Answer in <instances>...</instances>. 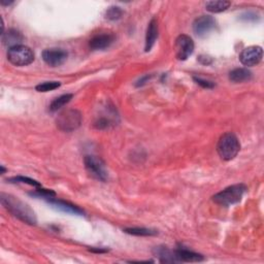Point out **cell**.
<instances>
[{
  "label": "cell",
  "mask_w": 264,
  "mask_h": 264,
  "mask_svg": "<svg viewBox=\"0 0 264 264\" xmlns=\"http://www.w3.org/2000/svg\"><path fill=\"white\" fill-rule=\"evenodd\" d=\"M1 203L10 214L14 215L21 221L30 225L36 224V217L34 212L31 210L28 204L21 201L19 198L2 193Z\"/></svg>",
  "instance_id": "cell-1"
},
{
  "label": "cell",
  "mask_w": 264,
  "mask_h": 264,
  "mask_svg": "<svg viewBox=\"0 0 264 264\" xmlns=\"http://www.w3.org/2000/svg\"><path fill=\"white\" fill-rule=\"evenodd\" d=\"M240 150L239 140L232 132H227L219 139L217 151L219 156L225 161H230L236 157Z\"/></svg>",
  "instance_id": "cell-2"
},
{
  "label": "cell",
  "mask_w": 264,
  "mask_h": 264,
  "mask_svg": "<svg viewBox=\"0 0 264 264\" xmlns=\"http://www.w3.org/2000/svg\"><path fill=\"white\" fill-rule=\"evenodd\" d=\"M247 191V186L244 184H236L227 187L223 191L213 196V200L220 205L230 206L239 202Z\"/></svg>",
  "instance_id": "cell-3"
},
{
  "label": "cell",
  "mask_w": 264,
  "mask_h": 264,
  "mask_svg": "<svg viewBox=\"0 0 264 264\" xmlns=\"http://www.w3.org/2000/svg\"><path fill=\"white\" fill-rule=\"evenodd\" d=\"M82 114L76 109H67L62 112L57 120V127L64 132H72L78 129L82 124Z\"/></svg>",
  "instance_id": "cell-4"
},
{
  "label": "cell",
  "mask_w": 264,
  "mask_h": 264,
  "mask_svg": "<svg viewBox=\"0 0 264 264\" xmlns=\"http://www.w3.org/2000/svg\"><path fill=\"white\" fill-rule=\"evenodd\" d=\"M8 61L16 66H26L34 61V53L26 46H17L8 49Z\"/></svg>",
  "instance_id": "cell-5"
},
{
  "label": "cell",
  "mask_w": 264,
  "mask_h": 264,
  "mask_svg": "<svg viewBox=\"0 0 264 264\" xmlns=\"http://www.w3.org/2000/svg\"><path fill=\"white\" fill-rule=\"evenodd\" d=\"M85 167L90 175L96 180L105 182L107 180V170L105 167V163L97 156L88 155L84 159Z\"/></svg>",
  "instance_id": "cell-6"
},
{
  "label": "cell",
  "mask_w": 264,
  "mask_h": 264,
  "mask_svg": "<svg viewBox=\"0 0 264 264\" xmlns=\"http://www.w3.org/2000/svg\"><path fill=\"white\" fill-rule=\"evenodd\" d=\"M263 58V50L259 46H251L243 50L239 55L240 63L251 67L261 62Z\"/></svg>",
  "instance_id": "cell-7"
},
{
  "label": "cell",
  "mask_w": 264,
  "mask_h": 264,
  "mask_svg": "<svg viewBox=\"0 0 264 264\" xmlns=\"http://www.w3.org/2000/svg\"><path fill=\"white\" fill-rule=\"evenodd\" d=\"M194 52V42L188 35L182 34L175 40V55L179 60L185 61Z\"/></svg>",
  "instance_id": "cell-8"
},
{
  "label": "cell",
  "mask_w": 264,
  "mask_h": 264,
  "mask_svg": "<svg viewBox=\"0 0 264 264\" xmlns=\"http://www.w3.org/2000/svg\"><path fill=\"white\" fill-rule=\"evenodd\" d=\"M216 20L212 16H201L193 23V31L197 36L204 37L215 29Z\"/></svg>",
  "instance_id": "cell-9"
},
{
  "label": "cell",
  "mask_w": 264,
  "mask_h": 264,
  "mask_svg": "<svg viewBox=\"0 0 264 264\" xmlns=\"http://www.w3.org/2000/svg\"><path fill=\"white\" fill-rule=\"evenodd\" d=\"M68 57V54L63 49H47L42 52V59L49 66L57 67L62 65Z\"/></svg>",
  "instance_id": "cell-10"
},
{
  "label": "cell",
  "mask_w": 264,
  "mask_h": 264,
  "mask_svg": "<svg viewBox=\"0 0 264 264\" xmlns=\"http://www.w3.org/2000/svg\"><path fill=\"white\" fill-rule=\"evenodd\" d=\"M116 40L113 33H101L92 37L89 41V47L92 51H102L108 49Z\"/></svg>",
  "instance_id": "cell-11"
},
{
  "label": "cell",
  "mask_w": 264,
  "mask_h": 264,
  "mask_svg": "<svg viewBox=\"0 0 264 264\" xmlns=\"http://www.w3.org/2000/svg\"><path fill=\"white\" fill-rule=\"evenodd\" d=\"M54 208H56L58 211H61L66 214L70 215H76V216H85V212L80 208L79 206H76L70 202L60 200V199H55V198H51V199L47 200Z\"/></svg>",
  "instance_id": "cell-12"
},
{
  "label": "cell",
  "mask_w": 264,
  "mask_h": 264,
  "mask_svg": "<svg viewBox=\"0 0 264 264\" xmlns=\"http://www.w3.org/2000/svg\"><path fill=\"white\" fill-rule=\"evenodd\" d=\"M174 262H200L203 256L186 249H178L172 252Z\"/></svg>",
  "instance_id": "cell-13"
},
{
  "label": "cell",
  "mask_w": 264,
  "mask_h": 264,
  "mask_svg": "<svg viewBox=\"0 0 264 264\" xmlns=\"http://www.w3.org/2000/svg\"><path fill=\"white\" fill-rule=\"evenodd\" d=\"M1 35L3 45L9 47V49L21 46V43L24 40V36L22 35V33L16 29H9L6 33H3Z\"/></svg>",
  "instance_id": "cell-14"
},
{
  "label": "cell",
  "mask_w": 264,
  "mask_h": 264,
  "mask_svg": "<svg viewBox=\"0 0 264 264\" xmlns=\"http://www.w3.org/2000/svg\"><path fill=\"white\" fill-rule=\"evenodd\" d=\"M158 37V23L157 20L154 18L151 20L148 26L147 30V35H146V46H145V51L150 52L151 49L155 45V41Z\"/></svg>",
  "instance_id": "cell-15"
},
{
  "label": "cell",
  "mask_w": 264,
  "mask_h": 264,
  "mask_svg": "<svg viewBox=\"0 0 264 264\" xmlns=\"http://www.w3.org/2000/svg\"><path fill=\"white\" fill-rule=\"evenodd\" d=\"M252 79V72L248 68H235L229 73V80L234 83L249 82Z\"/></svg>",
  "instance_id": "cell-16"
},
{
  "label": "cell",
  "mask_w": 264,
  "mask_h": 264,
  "mask_svg": "<svg viewBox=\"0 0 264 264\" xmlns=\"http://www.w3.org/2000/svg\"><path fill=\"white\" fill-rule=\"evenodd\" d=\"M231 5L230 1H226V0H218V1H207L205 3L206 10L211 13H222L226 10Z\"/></svg>",
  "instance_id": "cell-17"
},
{
  "label": "cell",
  "mask_w": 264,
  "mask_h": 264,
  "mask_svg": "<svg viewBox=\"0 0 264 264\" xmlns=\"http://www.w3.org/2000/svg\"><path fill=\"white\" fill-rule=\"evenodd\" d=\"M72 97H73L72 94H64V95L59 96L56 99H54L52 103L50 104V111L53 113L57 112L58 109L63 107L65 104H67L71 100Z\"/></svg>",
  "instance_id": "cell-18"
},
{
  "label": "cell",
  "mask_w": 264,
  "mask_h": 264,
  "mask_svg": "<svg viewBox=\"0 0 264 264\" xmlns=\"http://www.w3.org/2000/svg\"><path fill=\"white\" fill-rule=\"evenodd\" d=\"M125 232L135 236H153L157 234L156 230H152L148 228H126Z\"/></svg>",
  "instance_id": "cell-19"
},
{
  "label": "cell",
  "mask_w": 264,
  "mask_h": 264,
  "mask_svg": "<svg viewBox=\"0 0 264 264\" xmlns=\"http://www.w3.org/2000/svg\"><path fill=\"white\" fill-rule=\"evenodd\" d=\"M123 10L119 6H111L105 12V19L109 21H117L122 18Z\"/></svg>",
  "instance_id": "cell-20"
},
{
  "label": "cell",
  "mask_w": 264,
  "mask_h": 264,
  "mask_svg": "<svg viewBox=\"0 0 264 264\" xmlns=\"http://www.w3.org/2000/svg\"><path fill=\"white\" fill-rule=\"evenodd\" d=\"M61 86V84L59 82H46L39 84L35 87L36 91L38 92H49L55 89H58V88Z\"/></svg>",
  "instance_id": "cell-21"
},
{
  "label": "cell",
  "mask_w": 264,
  "mask_h": 264,
  "mask_svg": "<svg viewBox=\"0 0 264 264\" xmlns=\"http://www.w3.org/2000/svg\"><path fill=\"white\" fill-rule=\"evenodd\" d=\"M10 183H24V184H28L30 186H34L37 187V188H40V184L38 182H36L35 180H32L30 178H25V177H15L8 180Z\"/></svg>",
  "instance_id": "cell-22"
},
{
  "label": "cell",
  "mask_w": 264,
  "mask_h": 264,
  "mask_svg": "<svg viewBox=\"0 0 264 264\" xmlns=\"http://www.w3.org/2000/svg\"><path fill=\"white\" fill-rule=\"evenodd\" d=\"M193 80L196 82V84H198L199 86H201L202 88H206V89H212V88L215 87V83L210 82V81L202 80V79H200V78H196V76H194Z\"/></svg>",
  "instance_id": "cell-23"
},
{
  "label": "cell",
  "mask_w": 264,
  "mask_h": 264,
  "mask_svg": "<svg viewBox=\"0 0 264 264\" xmlns=\"http://www.w3.org/2000/svg\"><path fill=\"white\" fill-rule=\"evenodd\" d=\"M108 125H109V121L107 119H105V118L98 119L95 122V124H94L95 128H97V129H105V128L108 127Z\"/></svg>",
  "instance_id": "cell-24"
},
{
  "label": "cell",
  "mask_w": 264,
  "mask_h": 264,
  "mask_svg": "<svg viewBox=\"0 0 264 264\" xmlns=\"http://www.w3.org/2000/svg\"><path fill=\"white\" fill-rule=\"evenodd\" d=\"M198 61H199L201 64L203 65H208L211 64L213 62V59L211 57H207V56H199V58H198Z\"/></svg>",
  "instance_id": "cell-25"
},
{
  "label": "cell",
  "mask_w": 264,
  "mask_h": 264,
  "mask_svg": "<svg viewBox=\"0 0 264 264\" xmlns=\"http://www.w3.org/2000/svg\"><path fill=\"white\" fill-rule=\"evenodd\" d=\"M90 251L93 253H105V252H107V250H105V249H90Z\"/></svg>",
  "instance_id": "cell-26"
},
{
  "label": "cell",
  "mask_w": 264,
  "mask_h": 264,
  "mask_svg": "<svg viewBox=\"0 0 264 264\" xmlns=\"http://www.w3.org/2000/svg\"><path fill=\"white\" fill-rule=\"evenodd\" d=\"M4 172H5V168H4V167H3V166H1V173H2V174H3V173H4Z\"/></svg>",
  "instance_id": "cell-27"
}]
</instances>
